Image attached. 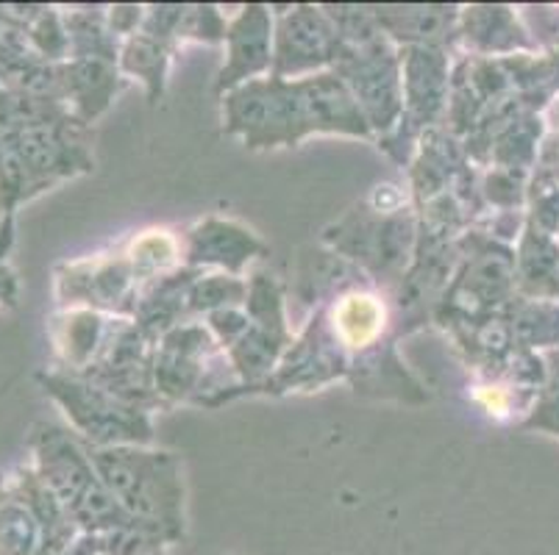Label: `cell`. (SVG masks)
Masks as SVG:
<instances>
[{
	"mask_svg": "<svg viewBox=\"0 0 559 555\" xmlns=\"http://www.w3.org/2000/svg\"><path fill=\"white\" fill-rule=\"evenodd\" d=\"M257 120H267L251 142H296L309 131L368 134L359 100L337 75L298 81V84H251L231 100V125L248 131Z\"/></svg>",
	"mask_w": 559,
	"mask_h": 555,
	"instance_id": "1",
	"label": "cell"
},
{
	"mask_svg": "<svg viewBox=\"0 0 559 555\" xmlns=\"http://www.w3.org/2000/svg\"><path fill=\"white\" fill-rule=\"evenodd\" d=\"M100 481L131 517L156 526H173L185 503L179 461L170 453L140 447H86Z\"/></svg>",
	"mask_w": 559,
	"mask_h": 555,
	"instance_id": "2",
	"label": "cell"
},
{
	"mask_svg": "<svg viewBox=\"0 0 559 555\" xmlns=\"http://www.w3.org/2000/svg\"><path fill=\"white\" fill-rule=\"evenodd\" d=\"M48 386L62 400L75 425L98 442V447H111L115 439H151L148 425L134 409H126L95 386L70 378H48Z\"/></svg>",
	"mask_w": 559,
	"mask_h": 555,
	"instance_id": "3",
	"label": "cell"
},
{
	"mask_svg": "<svg viewBox=\"0 0 559 555\" xmlns=\"http://www.w3.org/2000/svg\"><path fill=\"white\" fill-rule=\"evenodd\" d=\"M231 45V59L221 73V86L248 79L271 64V23L262 9H248L226 34Z\"/></svg>",
	"mask_w": 559,
	"mask_h": 555,
	"instance_id": "4",
	"label": "cell"
},
{
	"mask_svg": "<svg viewBox=\"0 0 559 555\" xmlns=\"http://www.w3.org/2000/svg\"><path fill=\"white\" fill-rule=\"evenodd\" d=\"M334 328L350 348H368L384 328V309L373 294H348L334 309Z\"/></svg>",
	"mask_w": 559,
	"mask_h": 555,
	"instance_id": "5",
	"label": "cell"
},
{
	"mask_svg": "<svg viewBox=\"0 0 559 555\" xmlns=\"http://www.w3.org/2000/svg\"><path fill=\"white\" fill-rule=\"evenodd\" d=\"M17 298V278L7 264H0V305H12Z\"/></svg>",
	"mask_w": 559,
	"mask_h": 555,
	"instance_id": "6",
	"label": "cell"
}]
</instances>
